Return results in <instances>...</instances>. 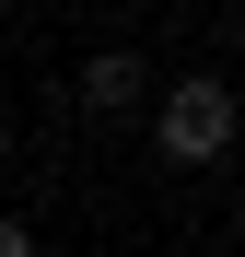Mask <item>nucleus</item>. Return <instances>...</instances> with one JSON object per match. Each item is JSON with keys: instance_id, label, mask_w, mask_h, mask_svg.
Returning <instances> with one entry per match:
<instances>
[{"instance_id": "obj_1", "label": "nucleus", "mask_w": 245, "mask_h": 257, "mask_svg": "<svg viewBox=\"0 0 245 257\" xmlns=\"http://www.w3.org/2000/svg\"><path fill=\"white\" fill-rule=\"evenodd\" d=\"M152 141H163V164H222L233 152V82L222 70H187L175 94L152 105Z\"/></svg>"}, {"instance_id": "obj_2", "label": "nucleus", "mask_w": 245, "mask_h": 257, "mask_svg": "<svg viewBox=\"0 0 245 257\" xmlns=\"http://www.w3.org/2000/svg\"><path fill=\"white\" fill-rule=\"evenodd\" d=\"M140 94H152V70L129 47H94V59H82V105H94V117H129Z\"/></svg>"}, {"instance_id": "obj_3", "label": "nucleus", "mask_w": 245, "mask_h": 257, "mask_svg": "<svg viewBox=\"0 0 245 257\" xmlns=\"http://www.w3.org/2000/svg\"><path fill=\"white\" fill-rule=\"evenodd\" d=\"M0 257H35V234H24V222H12V210H0Z\"/></svg>"}, {"instance_id": "obj_4", "label": "nucleus", "mask_w": 245, "mask_h": 257, "mask_svg": "<svg viewBox=\"0 0 245 257\" xmlns=\"http://www.w3.org/2000/svg\"><path fill=\"white\" fill-rule=\"evenodd\" d=\"M0 152H12V117H0Z\"/></svg>"}]
</instances>
